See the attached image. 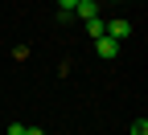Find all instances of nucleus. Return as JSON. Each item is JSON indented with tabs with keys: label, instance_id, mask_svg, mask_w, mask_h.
<instances>
[{
	"label": "nucleus",
	"instance_id": "nucleus-1",
	"mask_svg": "<svg viewBox=\"0 0 148 135\" xmlns=\"http://www.w3.org/2000/svg\"><path fill=\"white\" fill-rule=\"evenodd\" d=\"M103 33L111 37V41H127V37H132V21L115 16V21H107V25H103Z\"/></svg>",
	"mask_w": 148,
	"mask_h": 135
},
{
	"label": "nucleus",
	"instance_id": "nucleus-2",
	"mask_svg": "<svg viewBox=\"0 0 148 135\" xmlns=\"http://www.w3.org/2000/svg\"><path fill=\"white\" fill-rule=\"evenodd\" d=\"M95 53L103 57V62H115L119 57V41H111V37L103 33V37H95Z\"/></svg>",
	"mask_w": 148,
	"mask_h": 135
},
{
	"label": "nucleus",
	"instance_id": "nucleus-3",
	"mask_svg": "<svg viewBox=\"0 0 148 135\" xmlns=\"http://www.w3.org/2000/svg\"><path fill=\"white\" fill-rule=\"evenodd\" d=\"M74 16H78V21H90V16H99V0H78V4H74Z\"/></svg>",
	"mask_w": 148,
	"mask_h": 135
},
{
	"label": "nucleus",
	"instance_id": "nucleus-4",
	"mask_svg": "<svg viewBox=\"0 0 148 135\" xmlns=\"http://www.w3.org/2000/svg\"><path fill=\"white\" fill-rule=\"evenodd\" d=\"M103 25H107L103 16H90V21H86V33H90V37H103Z\"/></svg>",
	"mask_w": 148,
	"mask_h": 135
},
{
	"label": "nucleus",
	"instance_id": "nucleus-5",
	"mask_svg": "<svg viewBox=\"0 0 148 135\" xmlns=\"http://www.w3.org/2000/svg\"><path fill=\"white\" fill-rule=\"evenodd\" d=\"M127 135H148V119L140 115V119H132V127H127Z\"/></svg>",
	"mask_w": 148,
	"mask_h": 135
},
{
	"label": "nucleus",
	"instance_id": "nucleus-6",
	"mask_svg": "<svg viewBox=\"0 0 148 135\" xmlns=\"http://www.w3.org/2000/svg\"><path fill=\"white\" fill-rule=\"evenodd\" d=\"M8 135H25V123H8Z\"/></svg>",
	"mask_w": 148,
	"mask_h": 135
},
{
	"label": "nucleus",
	"instance_id": "nucleus-7",
	"mask_svg": "<svg viewBox=\"0 0 148 135\" xmlns=\"http://www.w3.org/2000/svg\"><path fill=\"white\" fill-rule=\"evenodd\" d=\"M74 4H78V0H58V8H66V12H74Z\"/></svg>",
	"mask_w": 148,
	"mask_h": 135
},
{
	"label": "nucleus",
	"instance_id": "nucleus-8",
	"mask_svg": "<svg viewBox=\"0 0 148 135\" xmlns=\"http://www.w3.org/2000/svg\"><path fill=\"white\" fill-rule=\"evenodd\" d=\"M25 135H45V131L41 127H25Z\"/></svg>",
	"mask_w": 148,
	"mask_h": 135
},
{
	"label": "nucleus",
	"instance_id": "nucleus-9",
	"mask_svg": "<svg viewBox=\"0 0 148 135\" xmlns=\"http://www.w3.org/2000/svg\"><path fill=\"white\" fill-rule=\"evenodd\" d=\"M107 4H123V0H107Z\"/></svg>",
	"mask_w": 148,
	"mask_h": 135
}]
</instances>
